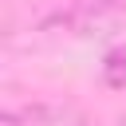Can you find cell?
<instances>
[{"mask_svg": "<svg viewBox=\"0 0 126 126\" xmlns=\"http://www.w3.org/2000/svg\"><path fill=\"white\" fill-rule=\"evenodd\" d=\"M94 12H126V0H91Z\"/></svg>", "mask_w": 126, "mask_h": 126, "instance_id": "obj_3", "label": "cell"}, {"mask_svg": "<svg viewBox=\"0 0 126 126\" xmlns=\"http://www.w3.org/2000/svg\"><path fill=\"white\" fill-rule=\"evenodd\" d=\"M0 126H24V118H20L16 110H4V114H0Z\"/></svg>", "mask_w": 126, "mask_h": 126, "instance_id": "obj_4", "label": "cell"}, {"mask_svg": "<svg viewBox=\"0 0 126 126\" xmlns=\"http://www.w3.org/2000/svg\"><path fill=\"white\" fill-rule=\"evenodd\" d=\"M102 83L114 87V91H126V47L106 51V59H102Z\"/></svg>", "mask_w": 126, "mask_h": 126, "instance_id": "obj_2", "label": "cell"}, {"mask_svg": "<svg viewBox=\"0 0 126 126\" xmlns=\"http://www.w3.org/2000/svg\"><path fill=\"white\" fill-rule=\"evenodd\" d=\"M24 126H87V118H79L75 110L67 106H47V102H35L28 110H20Z\"/></svg>", "mask_w": 126, "mask_h": 126, "instance_id": "obj_1", "label": "cell"}]
</instances>
